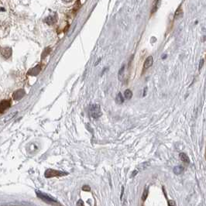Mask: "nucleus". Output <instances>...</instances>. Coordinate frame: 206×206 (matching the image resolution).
Instances as JSON below:
<instances>
[{
	"mask_svg": "<svg viewBox=\"0 0 206 206\" xmlns=\"http://www.w3.org/2000/svg\"><path fill=\"white\" fill-rule=\"evenodd\" d=\"M89 113L90 115L93 119H98L102 116V113L101 110V107L98 104H92L89 108Z\"/></svg>",
	"mask_w": 206,
	"mask_h": 206,
	"instance_id": "1",
	"label": "nucleus"
},
{
	"mask_svg": "<svg viewBox=\"0 0 206 206\" xmlns=\"http://www.w3.org/2000/svg\"><path fill=\"white\" fill-rule=\"evenodd\" d=\"M68 173L66 172L60 171H57V170H52V169H48L45 171V177L47 178H50V177H62L68 175Z\"/></svg>",
	"mask_w": 206,
	"mask_h": 206,
	"instance_id": "2",
	"label": "nucleus"
},
{
	"mask_svg": "<svg viewBox=\"0 0 206 206\" xmlns=\"http://www.w3.org/2000/svg\"><path fill=\"white\" fill-rule=\"evenodd\" d=\"M36 193H37V195L38 197H39L40 198L42 199V200H44V201H45L46 202H47V203H50V204H52V205H54V204H58L57 203V201L55 200V199L52 198L51 197L48 196L47 194H44V193H42V192H40V191H36Z\"/></svg>",
	"mask_w": 206,
	"mask_h": 206,
	"instance_id": "3",
	"label": "nucleus"
},
{
	"mask_svg": "<svg viewBox=\"0 0 206 206\" xmlns=\"http://www.w3.org/2000/svg\"><path fill=\"white\" fill-rule=\"evenodd\" d=\"M10 106H11V100L10 99H5V100L1 101V104H0L1 114H3L6 109L10 108Z\"/></svg>",
	"mask_w": 206,
	"mask_h": 206,
	"instance_id": "4",
	"label": "nucleus"
},
{
	"mask_svg": "<svg viewBox=\"0 0 206 206\" xmlns=\"http://www.w3.org/2000/svg\"><path fill=\"white\" fill-rule=\"evenodd\" d=\"M41 66H40V64H38L37 66L33 67V68L29 70L28 72H27V74H28V75H31V76H36V75H38V74H39L40 72L41 71Z\"/></svg>",
	"mask_w": 206,
	"mask_h": 206,
	"instance_id": "5",
	"label": "nucleus"
},
{
	"mask_svg": "<svg viewBox=\"0 0 206 206\" xmlns=\"http://www.w3.org/2000/svg\"><path fill=\"white\" fill-rule=\"evenodd\" d=\"M25 91L23 89H18L12 94V98L15 100H20L25 95Z\"/></svg>",
	"mask_w": 206,
	"mask_h": 206,
	"instance_id": "6",
	"label": "nucleus"
},
{
	"mask_svg": "<svg viewBox=\"0 0 206 206\" xmlns=\"http://www.w3.org/2000/svg\"><path fill=\"white\" fill-rule=\"evenodd\" d=\"M1 54L2 56L4 57L5 59H9L10 57L12 56V50L10 47H4L1 50Z\"/></svg>",
	"mask_w": 206,
	"mask_h": 206,
	"instance_id": "7",
	"label": "nucleus"
},
{
	"mask_svg": "<svg viewBox=\"0 0 206 206\" xmlns=\"http://www.w3.org/2000/svg\"><path fill=\"white\" fill-rule=\"evenodd\" d=\"M153 63V57L149 56L146 59L144 64H143V71L147 70V68H149L150 67L152 66Z\"/></svg>",
	"mask_w": 206,
	"mask_h": 206,
	"instance_id": "8",
	"label": "nucleus"
},
{
	"mask_svg": "<svg viewBox=\"0 0 206 206\" xmlns=\"http://www.w3.org/2000/svg\"><path fill=\"white\" fill-rule=\"evenodd\" d=\"M179 156L181 160L184 163H186V164H189V163H190V159H189L188 156L186 153H181Z\"/></svg>",
	"mask_w": 206,
	"mask_h": 206,
	"instance_id": "9",
	"label": "nucleus"
},
{
	"mask_svg": "<svg viewBox=\"0 0 206 206\" xmlns=\"http://www.w3.org/2000/svg\"><path fill=\"white\" fill-rule=\"evenodd\" d=\"M115 102L119 104V105H121L124 102V98H123V96L122 95V93H118V95H116V98H115Z\"/></svg>",
	"mask_w": 206,
	"mask_h": 206,
	"instance_id": "10",
	"label": "nucleus"
},
{
	"mask_svg": "<svg viewBox=\"0 0 206 206\" xmlns=\"http://www.w3.org/2000/svg\"><path fill=\"white\" fill-rule=\"evenodd\" d=\"M184 171V168L182 166H177L174 168V174H177V175H179V174H181Z\"/></svg>",
	"mask_w": 206,
	"mask_h": 206,
	"instance_id": "11",
	"label": "nucleus"
},
{
	"mask_svg": "<svg viewBox=\"0 0 206 206\" xmlns=\"http://www.w3.org/2000/svg\"><path fill=\"white\" fill-rule=\"evenodd\" d=\"M183 16V11H182L181 6H179L178 9L177 10L176 12H175V15H174V17L176 19H178V18H181Z\"/></svg>",
	"mask_w": 206,
	"mask_h": 206,
	"instance_id": "12",
	"label": "nucleus"
},
{
	"mask_svg": "<svg viewBox=\"0 0 206 206\" xmlns=\"http://www.w3.org/2000/svg\"><path fill=\"white\" fill-rule=\"evenodd\" d=\"M44 22L47 23V24L52 25L53 23H54L56 22V19H55L54 17H52V16H49V17L46 18V19L44 20Z\"/></svg>",
	"mask_w": 206,
	"mask_h": 206,
	"instance_id": "13",
	"label": "nucleus"
},
{
	"mask_svg": "<svg viewBox=\"0 0 206 206\" xmlns=\"http://www.w3.org/2000/svg\"><path fill=\"white\" fill-rule=\"evenodd\" d=\"M124 96H125L126 98L127 99H130V98L132 97V92L131 90L130 89H126L125 91H124Z\"/></svg>",
	"mask_w": 206,
	"mask_h": 206,
	"instance_id": "14",
	"label": "nucleus"
},
{
	"mask_svg": "<svg viewBox=\"0 0 206 206\" xmlns=\"http://www.w3.org/2000/svg\"><path fill=\"white\" fill-rule=\"evenodd\" d=\"M147 196H148V190H147V188H146L144 189V191H143V194H142V199L143 200V201H145L146 199H147Z\"/></svg>",
	"mask_w": 206,
	"mask_h": 206,
	"instance_id": "15",
	"label": "nucleus"
},
{
	"mask_svg": "<svg viewBox=\"0 0 206 206\" xmlns=\"http://www.w3.org/2000/svg\"><path fill=\"white\" fill-rule=\"evenodd\" d=\"M124 69H125V67L123 66L122 67V68L119 70V79L121 81V76L123 74V72H124Z\"/></svg>",
	"mask_w": 206,
	"mask_h": 206,
	"instance_id": "16",
	"label": "nucleus"
},
{
	"mask_svg": "<svg viewBox=\"0 0 206 206\" xmlns=\"http://www.w3.org/2000/svg\"><path fill=\"white\" fill-rule=\"evenodd\" d=\"M160 3V1H157L156 2V4L154 5V6H153V10H152V12H155L156 11H157V7H158V5H157V4H159V3Z\"/></svg>",
	"mask_w": 206,
	"mask_h": 206,
	"instance_id": "17",
	"label": "nucleus"
},
{
	"mask_svg": "<svg viewBox=\"0 0 206 206\" xmlns=\"http://www.w3.org/2000/svg\"><path fill=\"white\" fill-rule=\"evenodd\" d=\"M82 190L86 191H91V188L88 186V185H84V186L82 187Z\"/></svg>",
	"mask_w": 206,
	"mask_h": 206,
	"instance_id": "18",
	"label": "nucleus"
},
{
	"mask_svg": "<svg viewBox=\"0 0 206 206\" xmlns=\"http://www.w3.org/2000/svg\"><path fill=\"white\" fill-rule=\"evenodd\" d=\"M77 205L78 206H85L84 205V202L82 200H79L78 202H77Z\"/></svg>",
	"mask_w": 206,
	"mask_h": 206,
	"instance_id": "19",
	"label": "nucleus"
},
{
	"mask_svg": "<svg viewBox=\"0 0 206 206\" xmlns=\"http://www.w3.org/2000/svg\"><path fill=\"white\" fill-rule=\"evenodd\" d=\"M168 205H169V206H176L175 205V202L174 201H172V200H170L168 201Z\"/></svg>",
	"mask_w": 206,
	"mask_h": 206,
	"instance_id": "20",
	"label": "nucleus"
},
{
	"mask_svg": "<svg viewBox=\"0 0 206 206\" xmlns=\"http://www.w3.org/2000/svg\"><path fill=\"white\" fill-rule=\"evenodd\" d=\"M204 64V60H201V61H200V64H199V70L202 68V65H203Z\"/></svg>",
	"mask_w": 206,
	"mask_h": 206,
	"instance_id": "21",
	"label": "nucleus"
},
{
	"mask_svg": "<svg viewBox=\"0 0 206 206\" xmlns=\"http://www.w3.org/2000/svg\"><path fill=\"white\" fill-rule=\"evenodd\" d=\"M137 173H138L137 171H134L132 172V176H131V177H134L135 175H136V174H137Z\"/></svg>",
	"mask_w": 206,
	"mask_h": 206,
	"instance_id": "22",
	"label": "nucleus"
},
{
	"mask_svg": "<svg viewBox=\"0 0 206 206\" xmlns=\"http://www.w3.org/2000/svg\"><path fill=\"white\" fill-rule=\"evenodd\" d=\"M57 206H64V205H60V204H59V205Z\"/></svg>",
	"mask_w": 206,
	"mask_h": 206,
	"instance_id": "23",
	"label": "nucleus"
},
{
	"mask_svg": "<svg viewBox=\"0 0 206 206\" xmlns=\"http://www.w3.org/2000/svg\"><path fill=\"white\" fill-rule=\"evenodd\" d=\"M205 157H206V152H205Z\"/></svg>",
	"mask_w": 206,
	"mask_h": 206,
	"instance_id": "24",
	"label": "nucleus"
}]
</instances>
